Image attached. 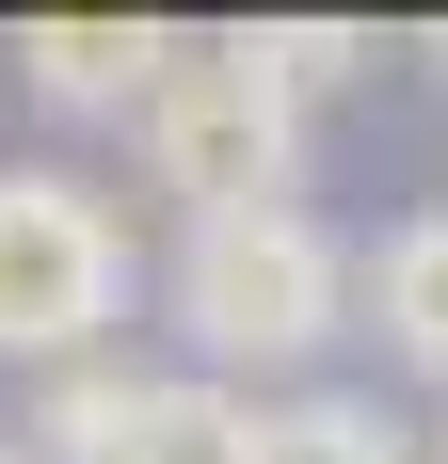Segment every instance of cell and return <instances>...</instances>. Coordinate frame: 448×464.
I'll return each mask as SVG.
<instances>
[{"mask_svg": "<svg viewBox=\"0 0 448 464\" xmlns=\"http://www.w3.org/2000/svg\"><path fill=\"white\" fill-rule=\"evenodd\" d=\"M129 321V225L64 160H0V369H96Z\"/></svg>", "mask_w": 448, "mask_h": 464, "instance_id": "cell-3", "label": "cell"}, {"mask_svg": "<svg viewBox=\"0 0 448 464\" xmlns=\"http://www.w3.org/2000/svg\"><path fill=\"white\" fill-rule=\"evenodd\" d=\"M240 464H416V432L353 384H305V401H257V449Z\"/></svg>", "mask_w": 448, "mask_h": 464, "instance_id": "cell-7", "label": "cell"}, {"mask_svg": "<svg viewBox=\"0 0 448 464\" xmlns=\"http://www.w3.org/2000/svg\"><path fill=\"white\" fill-rule=\"evenodd\" d=\"M161 321L192 336L209 384L305 369L320 336L353 321V240L320 225L305 192H288V208H209V225H177V256H161Z\"/></svg>", "mask_w": 448, "mask_h": 464, "instance_id": "cell-1", "label": "cell"}, {"mask_svg": "<svg viewBox=\"0 0 448 464\" xmlns=\"http://www.w3.org/2000/svg\"><path fill=\"white\" fill-rule=\"evenodd\" d=\"M16 81L64 129H129L161 81V16H16Z\"/></svg>", "mask_w": 448, "mask_h": 464, "instance_id": "cell-5", "label": "cell"}, {"mask_svg": "<svg viewBox=\"0 0 448 464\" xmlns=\"http://www.w3.org/2000/svg\"><path fill=\"white\" fill-rule=\"evenodd\" d=\"M129 144H144V177L177 192V225L305 192V96L257 64V33H161V81H144Z\"/></svg>", "mask_w": 448, "mask_h": 464, "instance_id": "cell-2", "label": "cell"}, {"mask_svg": "<svg viewBox=\"0 0 448 464\" xmlns=\"http://www.w3.org/2000/svg\"><path fill=\"white\" fill-rule=\"evenodd\" d=\"M257 64H272V81H288V96L320 112V96H353L368 64H385V48H368L353 16H257Z\"/></svg>", "mask_w": 448, "mask_h": 464, "instance_id": "cell-8", "label": "cell"}, {"mask_svg": "<svg viewBox=\"0 0 448 464\" xmlns=\"http://www.w3.org/2000/svg\"><path fill=\"white\" fill-rule=\"evenodd\" d=\"M0 464H33V449H0Z\"/></svg>", "mask_w": 448, "mask_h": 464, "instance_id": "cell-10", "label": "cell"}, {"mask_svg": "<svg viewBox=\"0 0 448 464\" xmlns=\"http://www.w3.org/2000/svg\"><path fill=\"white\" fill-rule=\"evenodd\" d=\"M416 64H433V81H448V16H433V33H416Z\"/></svg>", "mask_w": 448, "mask_h": 464, "instance_id": "cell-9", "label": "cell"}, {"mask_svg": "<svg viewBox=\"0 0 448 464\" xmlns=\"http://www.w3.org/2000/svg\"><path fill=\"white\" fill-rule=\"evenodd\" d=\"M353 304H368V336H385L416 384H448V208H416V225L368 240V256H353Z\"/></svg>", "mask_w": 448, "mask_h": 464, "instance_id": "cell-6", "label": "cell"}, {"mask_svg": "<svg viewBox=\"0 0 448 464\" xmlns=\"http://www.w3.org/2000/svg\"><path fill=\"white\" fill-rule=\"evenodd\" d=\"M33 464H240L257 449V401L209 369H129V353H96V369H48L33 432H16Z\"/></svg>", "mask_w": 448, "mask_h": 464, "instance_id": "cell-4", "label": "cell"}]
</instances>
